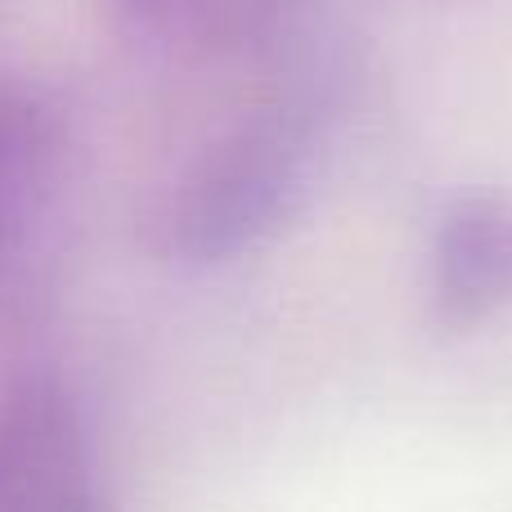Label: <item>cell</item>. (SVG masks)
I'll use <instances>...</instances> for the list:
<instances>
[{"mask_svg":"<svg viewBox=\"0 0 512 512\" xmlns=\"http://www.w3.org/2000/svg\"><path fill=\"white\" fill-rule=\"evenodd\" d=\"M0 512H104V472L81 405L50 378L0 400Z\"/></svg>","mask_w":512,"mask_h":512,"instance_id":"6da1fadb","label":"cell"},{"mask_svg":"<svg viewBox=\"0 0 512 512\" xmlns=\"http://www.w3.org/2000/svg\"><path fill=\"white\" fill-rule=\"evenodd\" d=\"M63 194V140L36 90L0 77V315L41 283Z\"/></svg>","mask_w":512,"mask_h":512,"instance_id":"7a4b0ae2","label":"cell"},{"mask_svg":"<svg viewBox=\"0 0 512 512\" xmlns=\"http://www.w3.org/2000/svg\"><path fill=\"white\" fill-rule=\"evenodd\" d=\"M441 288L450 306L486 310L512 297V216L472 203L441 234Z\"/></svg>","mask_w":512,"mask_h":512,"instance_id":"3957f363","label":"cell"}]
</instances>
